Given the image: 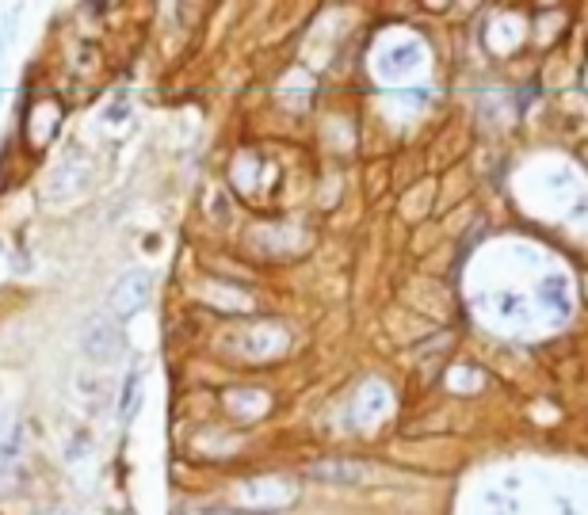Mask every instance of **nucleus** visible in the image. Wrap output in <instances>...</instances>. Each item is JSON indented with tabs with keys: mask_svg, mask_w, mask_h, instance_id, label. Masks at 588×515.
Masks as SVG:
<instances>
[{
	"mask_svg": "<svg viewBox=\"0 0 588 515\" xmlns=\"http://www.w3.org/2000/svg\"><path fill=\"white\" fill-rule=\"evenodd\" d=\"M149 290H153V279H149L145 272H126L115 286H111V309L126 317V313L142 309Z\"/></svg>",
	"mask_w": 588,
	"mask_h": 515,
	"instance_id": "nucleus-1",
	"label": "nucleus"
},
{
	"mask_svg": "<svg viewBox=\"0 0 588 515\" xmlns=\"http://www.w3.org/2000/svg\"><path fill=\"white\" fill-rule=\"evenodd\" d=\"M115 347H119V333L111 325H96V328H89V336H84V352H89L92 359H107Z\"/></svg>",
	"mask_w": 588,
	"mask_h": 515,
	"instance_id": "nucleus-2",
	"label": "nucleus"
}]
</instances>
